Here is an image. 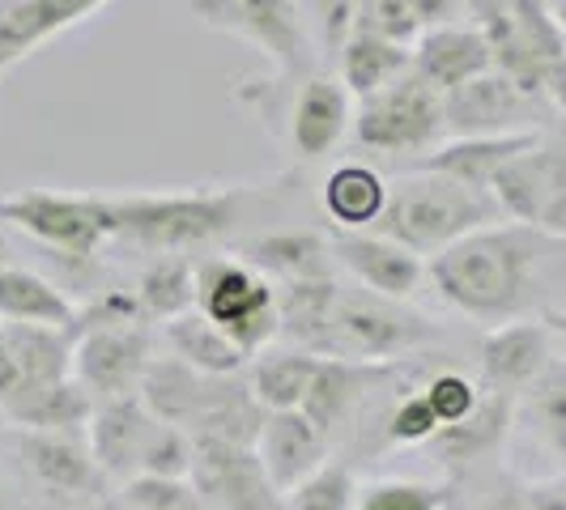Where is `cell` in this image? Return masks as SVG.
<instances>
[{
    "label": "cell",
    "instance_id": "6da1fadb",
    "mask_svg": "<svg viewBox=\"0 0 566 510\" xmlns=\"http://www.w3.org/2000/svg\"><path fill=\"white\" fill-rule=\"evenodd\" d=\"M554 252H566L563 238L524 222H494L452 243L448 252L430 255L426 273L455 311L499 328L524 319V311L533 307L541 268Z\"/></svg>",
    "mask_w": 566,
    "mask_h": 510
},
{
    "label": "cell",
    "instance_id": "7a4b0ae2",
    "mask_svg": "<svg viewBox=\"0 0 566 510\" xmlns=\"http://www.w3.org/2000/svg\"><path fill=\"white\" fill-rule=\"evenodd\" d=\"M494 222H507V217L490 192L464 188L434 170H409L388 183V209L375 230L426 259Z\"/></svg>",
    "mask_w": 566,
    "mask_h": 510
},
{
    "label": "cell",
    "instance_id": "3957f363",
    "mask_svg": "<svg viewBox=\"0 0 566 510\" xmlns=\"http://www.w3.org/2000/svg\"><path fill=\"white\" fill-rule=\"evenodd\" d=\"M112 200L115 238L158 255H184L227 234L239 213V188L119 192Z\"/></svg>",
    "mask_w": 566,
    "mask_h": 510
},
{
    "label": "cell",
    "instance_id": "277c9868",
    "mask_svg": "<svg viewBox=\"0 0 566 510\" xmlns=\"http://www.w3.org/2000/svg\"><path fill=\"white\" fill-rule=\"evenodd\" d=\"M430 340H439V323H430L409 302L384 298L363 285H340L324 358L363 362V366H392L405 353H418Z\"/></svg>",
    "mask_w": 566,
    "mask_h": 510
},
{
    "label": "cell",
    "instance_id": "5b68a950",
    "mask_svg": "<svg viewBox=\"0 0 566 510\" xmlns=\"http://www.w3.org/2000/svg\"><path fill=\"white\" fill-rule=\"evenodd\" d=\"M490 39L494 68L566 115V34L549 0H515L503 18L478 26Z\"/></svg>",
    "mask_w": 566,
    "mask_h": 510
},
{
    "label": "cell",
    "instance_id": "8992f818",
    "mask_svg": "<svg viewBox=\"0 0 566 510\" xmlns=\"http://www.w3.org/2000/svg\"><path fill=\"white\" fill-rule=\"evenodd\" d=\"M197 311L218 323L248 358H260L282 337L277 285L239 255H205L197 264Z\"/></svg>",
    "mask_w": 566,
    "mask_h": 510
},
{
    "label": "cell",
    "instance_id": "52a82bcc",
    "mask_svg": "<svg viewBox=\"0 0 566 510\" xmlns=\"http://www.w3.org/2000/svg\"><path fill=\"white\" fill-rule=\"evenodd\" d=\"M443 132H448L443 94H434L413 73L375 89L370 98H358L354 124H349L354 145L370 149V153H384V158H405V153L426 158L430 149L443 145Z\"/></svg>",
    "mask_w": 566,
    "mask_h": 510
},
{
    "label": "cell",
    "instance_id": "ba28073f",
    "mask_svg": "<svg viewBox=\"0 0 566 510\" xmlns=\"http://www.w3.org/2000/svg\"><path fill=\"white\" fill-rule=\"evenodd\" d=\"M0 222L69 259H90L107 238H115L112 200L98 192L27 188L13 196H0Z\"/></svg>",
    "mask_w": 566,
    "mask_h": 510
},
{
    "label": "cell",
    "instance_id": "9c48e42d",
    "mask_svg": "<svg viewBox=\"0 0 566 510\" xmlns=\"http://www.w3.org/2000/svg\"><path fill=\"white\" fill-rule=\"evenodd\" d=\"M188 13L205 30L252 43L260 56L277 68L282 82L307 73V26L294 0H188Z\"/></svg>",
    "mask_w": 566,
    "mask_h": 510
},
{
    "label": "cell",
    "instance_id": "30bf717a",
    "mask_svg": "<svg viewBox=\"0 0 566 510\" xmlns=\"http://www.w3.org/2000/svg\"><path fill=\"white\" fill-rule=\"evenodd\" d=\"M149 362H154V344H149L145 323L77 319L73 379L94 396V404L115 396H137Z\"/></svg>",
    "mask_w": 566,
    "mask_h": 510
},
{
    "label": "cell",
    "instance_id": "8fae6325",
    "mask_svg": "<svg viewBox=\"0 0 566 510\" xmlns=\"http://www.w3.org/2000/svg\"><path fill=\"white\" fill-rule=\"evenodd\" d=\"M545 115H558L545 98L520 89L507 73L490 68L482 77L464 82L443 94V119L452 137H515V132H541Z\"/></svg>",
    "mask_w": 566,
    "mask_h": 510
},
{
    "label": "cell",
    "instance_id": "7c38bea8",
    "mask_svg": "<svg viewBox=\"0 0 566 510\" xmlns=\"http://www.w3.org/2000/svg\"><path fill=\"white\" fill-rule=\"evenodd\" d=\"M192 443H197V459L188 481L205 510H285V498L269 481L255 447H234L213 438H192Z\"/></svg>",
    "mask_w": 566,
    "mask_h": 510
},
{
    "label": "cell",
    "instance_id": "4fadbf2b",
    "mask_svg": "<svg viewBox=\"0 0 566 510\" xmlns=\"http://www.w3.org/2000/svg\"><path fill=\"white\" fill-rule=\"evenodd\" d=\"M333 259L354 277V285L375 289L384 298L409 302L426 277V259L400 247L379 230H333Z\"/></svg>",
    "mask_w": 566,
    "mask_h": 510
},
{
    "label": "cell",
    "instance_id": "5bb4252c",
    "mask_svg": "<svg viewBox=\"0 0 566 510\" xmlns=\"http://www.w3.org/2000/svg\"><path fill=\"white\" fill-rule=\"evenodd\" d=\"M354 124V98L337 77L312 73L307 82L298 85L290 115H285V145L298 162H319L328 158L345 132Z\"/></svg>",
    "mask_w": 566,
    "mask_h": 510
},
{
    "label": "cell",
    "instance_id": "9a60e30c",
    "mask_svg": "<svg viewBox=\"0 0 566 510\" xmlns=\"http://www.w3.org/2000/svg\"><path fill=\"white\" fill-rule=\"evenodd\" d=\"M554 362V337L545 319H511L490 328L482 340V387L499 396H520L537 383Z\"/></svg>",
    "mask_w": 566,
    "mask_h": 510
},
{
    "label": "cell",
    "instance_id": "2e32d148",
    "mask_svg": "<svg viewBox=\"0 0 566 510\" xmlns=\"http://www.w3.org/2000/svg\"><path fill=\"white\" fill-rule=\"evenodd\" d=\"M494 68V52H490V39L482 30L464 26V22H452V26H430L418 34L413 43V64L409 73L422 77L434 94H452L464 82L482 77Z\"/></svg>",
    "mask_w": 566,
    "mask_h": 510
},
{
    "label": "cell",
    "instance_id": "e0dca14e",
    "mask_svg": "<svg viewBox=\"0 0 566 510\" xmlns=\"http://www.w3.org/2000/svg\"><path fill=\"white\" fill-rule=\"evenodd\" d=\"M18 455L27 472L52 493H98L103 472L94 464V451L85 434H60V429H18Z\"/></svg>",
    "mask_w": 566,
    "mask_h": 510
},
{
    "label": "cell",
    "instance_id": "ac0fdd59",
    "mask_svg": "<svg viewBox=\"0 0 566 510\" xmlns=\"http://www.w3.org/2000/svg\"><path fill=\"white\" fill-rule=\"evenodd\" d=\"M158 425V417L142 404V396H115L94 404V417L85 425V443L94 451V464L103 477H137L145 438Z\"/></svg>",
    "mask_w": 566,
    "mask_h": 510
},
{
    "label": "cell",
    "instance_id": "d6986e66",
    "mask_svg": "<svg viewBox=\"0 0 566 510\" xmlns=\"http://www.w3.org/2000/svg\"><path fill=\"white\" fill-rule=\"evenodd\" d=\"M255 455H260L269 481L277 485V493L285 498L290 489L307 481L315 468L328 464V438L298 408L269 413V422L260 429V443H255Z\"/></svg>",
    "mask_w": 566,
    "mask_h": 510
},
{
    "label": "cell",
    "instance_id": "ffe728a7",
    "mask_svg": "<svg viewBox=\"0 0 566 510\" xmlns=\"http://www.w3.org/2000/svg\"><path fill=\"white\" fill-rule=\"evenodd\" d=\"M541 141V132H515V137H452L439 149H430L418 170H434V174H448L464 188H478V192H490L494 196V183L499 174L520 158L528 153L533 145Z\"/></svg>",
    "mask_w": 566,
    "mask_h": 510
},
{
    "label": "cell",
    "instance_id": "44dd1931",
    "mask_svg": "<svg viewBox=\"0 0 566 510\" xmlns=\"http://www.w3.org/2000/svg\"><path fill=\"white\" fill-rule=\"evenodd\" d=\"M239 259L252 264L255 273H264L269 281H277V285L337 277L333 243H324V238L312 234V230H277V234H260V238H252V243H243Z\"/></svg>",
    "mask_w": 566,
    "mask_h": 510
},
{
    "label": "cell",
    "instance_id": "7402d4cb",
    "mask_svg": "<svg viewBox=\"0 0 566 510\" xmlns=\"http://www.w3.org/2000/svg\"><path fill=\"white\" fill-rule=\"evenodd\" d=\"M388 374V366H363V362H340V358H319V370L312 379V392L303 400V417L333 443L337 429L349 425V417L358 413V404L367 396V387Z\"/></svg>",
    "mask_w": 566,
    "mask_h": 510
},
{
    "label": "cell",
    "instance_id": "603a6c76",
    "mask_svg": "<svg viewBox=\"0 0 566 510\" xmlns=\"http://www.w3.org/2000/svg\"><path fill=\"white\" fill-rule=\"evenodd\" d=\"M269 422V408L255 400L252 383L243 374L213 379L209 396L200 404V417L192 425V438H213V443H234V447H255L260 429Z\"/></svg>",
    "mask_w": 566,
    "mask_h": 510
},
{
    "label": "cell",
    "instance_id": "cb8c5ba5",
    "mask_svg": "<svg viewBox=\"0 0 566 510\" xmlns=\"http://www.w3.org/2000/svg\"><path fill=\"white\" fill-rule=\"evenodd\" d=\"M0 413L18 429H60V434H85L94 417V396L77 379H64L52 387H27L0 400Z\"/></svg>",
    "mask_w": 566,
    "mask_h": 510
},
{
    "label": "cell",
    "instance_id": "d4e9b609",
    "mask_svg": "<svg viewBox=\"0 0 566 510\" xmlns=\"http://www.w3.org/2000/svg\"><path fill=\"white\" fill-rule=\"evenodd\" d=\"M319 200L333 230H375L388 209V179L367 162H340L324 179Z\"/></svg>",
    "mask_w": 566,
    "mask_h": 510
},
{
    "label": "cell",
    "instance_id": "484cf974",
    "mask_svg": "<svg viewBox=\"0 0 566 510\" xmlns=\"http://www.w3.org/2000/svg\"><path fill=\"white\" fill-rule=\"evenodd\" d=\"M209 383H213V374H200V370H192L179 358H154L149 370H145L142 387H137V396L163 425H179V429L192 434L200 404L209 396Z\"/></svg>",
    "mask_w": 566,
    "mask_h": 510
},
{
    "label": "cell",
    "instance_id": "4316f807",
    "mask_svg": "<svg viewBox=\"0 0 566 510\" xmlns=\"http://www.w3.org/2000/svg\"><path fill=\"white\" fill-rule=\"evenodd\" d=\"M13 362H18V387H52L73 379V349H77V328H39V323H4Z\"/></svg>",
    "mask_w": 566,
    "mask_h": 510
},
{
    "label": "cell",
    "instance_id": "83f0119b",
    "mask_svg": "<svg viewBox=\"0 0 566 510\" xmlns=\"http://www.w3.org/2000/svg\"><path fill=\"white\" fill-rule=\"evenodd\" d=\"M82 311L64 298V289L30 273L0 264V323H39V328H77Z\"/></svg>",
    "mask_w": 566,
    "mask_h": 510
},
{
    "label": "cell",
    "instance_id": "f1b7e54d",
    "mask_svg": "<svg viewBox=\"0 0 566 510\" xmlns=\"http://www.w3.org/2000/svg\"><path fill=\"white\" fill-rule=\"evenodd\" d=\"M511 396H499V392H485L482 404L455 425H443L426 447L439 455L443 464H478V459H490V455L503 447L511 429Z\"/></svg>",
    "mask_w": 566,
    "mask_h": 510
},
{
    "label": "cell",
    "instance_id": "f546056e",
    "mask_svg": "<svg viewBox=\"0 0 566 510\" xmlns=\"http://www.w3.org/2000/svg\"><path fill=\"white\" fill-rule=\"evenodd\" d=\"M337 277H315V281L277 285V311H282V337L294 349H307L315 358H324V340L337 307Z\"/></svg>",
    "mask_w": 566,
    "mask_h": 510
},
{
    "label": "cell",
    "instance_id": "4dcf8cb0",
    "mask_svg": "<svg viewBox=\"0 0 566 510\" xmlns=\"http://www.w3.org/2000/svg\"><path fill=\"white\" fill-rule=\"evenodd\" d=\"M409 64H413V47L354 30L349 43L340 47V56H337V82L345 85L349 98L358 103V98H370L375 89H384V85H392L397 77H405Z\"/></svg>",
    "mask_w": 566,
    "mask_h": 510
},
{
    "label": "cell",
    "instance_id": "1f68e13d",
    "mask_svg": "<svg viewBox=\"0 0 566 510\" xmlns=\"http://www.w3.org/2000/svg\"><path fill=\"white\" fill-rule=\"evenodd\" d=\"M167 344H170V358L188 362L200 374H213V379H230V374H243L248 370V353L218 323H209L200 311L170 319Z\"/></svg>",
    "mask_w": 566,
    "mask_h": 510
},
{
    "label": "cell",
    "instance_id": "d6a6232c",
    "mask_svg": "<svg viewBox=\"0 0 566 510\" xmlns=\"http://www.w3.org/2000/svg\"><path fill=\"white\" fill-rule=\"evenodd\" d=\"M319 370V358L307 349H264L252 366V392L255 400L269 408V413H290V408H303V400L312 392V379Z\"/></svg>",
    "mask_w": 566,
    "mask_h": 510
},
{
    "label": "cell",
    "instance_id": "836d02e7",
    "mask_svg": "<svg viewBox=\"0 0 566 510\" xmlns=\"http://www.w3.org/2000/svg\"><path fill=\"white\" fill-rule=\"evenodd\" d=\"M137 302L145 319H179V315L197 311V264L184 255H158L142 277H137Z\"/></svg>",
    "mask_w": 566,
    "mask_h": 510
},
{
    "label": "cell",
    "instance_id": "e575fe53",
    "mask_svg": "<svg viewBox=\"0 0 566 510\" xmlns=\"http://www.w3.org/2000/svg\"><path fill=\"white\" fill-rule=\"evenodd\" d=\"M192 459H197V443L188 429L179 425H154L145 438L137 477H158V481H188L192 477Z\"/></svg>",
    "mask_w": 566,
    "mask_h": 510
},
{
    "label": "cell",
    "instance_id": "d590c367",
    "mask_svg": "<svg viewBox=\"0 0 566 510\" xmlns=\"http://www.w3.org/2000/svg\"><path fill=\"white\" fill-rule=\"evenodd\" d=\"M354 507H358V481H354L349 464H337V459H328L298 489L285 493V510H354Z\"/></svg>",
    "mask_w": 566,
    "mask_h": 510
},
{
    "label": "cell",
    "instance_id": "8d00e7d4",
    "mask_svg": "<svg viewBox=\"0 0 566 510\" xmlns=\"http://www.w3.org/2000/svg\"><path fill=\"white\" fill-rule=\"evenodd\" d=\"M528 413L537 422L541 438L549 443V451H558L566 464V362H549V370L528 387Z\"/></svg>",
    "mask_w": 566,
    "mask_h": 510
},
{
    "label": "cell",
    "instance_id": "74e56055",
    "mask_svg": "<svg viewBox=\"0 0 566 510\" xmlns=\"http://www.w3.org/2000/svg\"><path fill=\"white\" fill-rule=\"evenodd\" d=\"M452 489L426 481H375L358 489L354 510H448Z\"/></svg>",
    "mask_w": 566,
    "mask_h": 510
},
{
    "label": "cell",
    "instance_id": "f35d334b",
    "mask_svg": "<svg viewBox=\"0 0 566 510\" xmlns=\"http://www.w3.org/2000/svg\"><path fill=\"white\" fill-rule=\"evenodd\" d=\"M354 30L413 47L418 34H422V22H418V13H413L409 0H358V22H354Z\"/></svg>",
    "mask_w": 566,
    "mask_h": 510
},
{
    "label": "cell",
    "instance_id": "ab89813d",
    "mask_svg": "<svg viewBox=\"0 0 566 510\" xmlns=\"http://www.w3.org/2000/svg\"><path fill=\"white\" fill-rule=\"evenodd\" d=\"M422 396L430 400V408H434L439 425H455L482 404L485 387L482 383H473L469 374H460V370H439V374L422 387Z\"/></svg>",
    "mask_w": 566,
    "mask_h": 510
},
{
    "label": "cell",
    "instance_id": "60d3db41",
    "mask_svg": "<svg viewBox=\"0 0 566 510\" xmlns=\"http://www.w3.org/2000/svg\"><path fill=\"white\" fill-rule=\"evenodd\" d=\"M439 429H443V425L434 417L430 400H426L422 392H409V396H400L397 404H392V413H388V422H384V438L397 443V447H426Z\"/></svg>",
    "mask_w": 566,
    "mask_h": 510
},
{
    "label": "cell",
    "instance_id": "b9f144b4",
    "mask_svg": "<svg viewBox=\"0 0 566 510\" xmlns=\"http://www.w3.org/2000/svg\"><path fill=\"white\" fill-rule=\"evenodd\" d=\"M107 4H112V0H27L34 34H39L43 43L64 34V30L90 22V18H94L98 9H107Z\"/></svg>",
    "mask_w": 566,
    "mask_h": 510
},
{
    "label": "cell",
    "instance_id": "7bdbcfd3",
    "mask_svg": "<svg viewBox=\"0 0 566 510\" xmlns=\"http://www.w3.org/2000/svg\"><path fill=\"white\" fill-rule=\"evenodd\" d=\"M315 22H319V47H324V60L337 64L340 47L349 43L354 22H358V0H315Z\"/></svg>",
    "mask_w": 566,
    "mask_h": 510
},
{
    "label": "cell",
    "instance_id": "ee69618b",
    "mask_svg": "<svg viewBox=\"0 0 566 510\" xmlns=\"http://www.w3.org/2000/svg\"><path fill=\"white\" fill-rule=\"evenodd\" d=\"M448 510H528V485H515L511 477H499L494 485H485L473 502H464V507L448 502Z\"/></svg>",
    "mask_w": 566,
    "mask_h": 510
},
{
    "label": "cell",
    "instance_id": "f6af8a7d",
    "mask_svg": "<svg viewBox=\"0 0 566 510\" xmlns=\"http://www.w3.org/2000/svg\"><path fill=\"white\" fill-rule=\"evenodd\" d=\"M409 4H413V13H418L422 30L452 26V22L464 18V0H409Z\"/></svg>",
    "mask_w": 566,
    "mask_h": 510
},
{
    "label": "cell",
    "instance_id": "bcb514c9",
    "mask_svg": "<svg viewBox=\"0 0 566 510\" xmlns=\"http://www.w3.org/2000/svg\"><path fill=\"white\" fill-rule=\"evenodd\" d=\"M528 510H566V481L528 485Z\"/></svg>",
    "mask_w": 566,
    "mask_h": 510
},
{
    "label": "cell",
    "instance_id": "7dc6e473",
    "mask_svg": "<svg viewBox=\"0 0 566 510\" xmlns=\"http://www.w3.org/2000/svg\"><path fill=\"white\" fill-rule=\"evenodd\" d=\"M18 387V362H13V344H9V332L0 323V400Z\"/></svg>",
    "mask_w": 566,
    "mask_h": 510
},
{
    "label": "cell",
    "instance_id": "c3c4849f",
    "mask_svg": "<svg viewBox=\"0 0 566 510\" xmlns=\"http://www.w3.org/2000/svg\"><path fill=\"white\" fill-rule=\"evenodd\" d=\"M515 0H464V13L473 18V26H490L494 18H503Z\"/></svg>",
    "mask_w": 566,
    "mask_h": 510
},
{
    "label": "cell",
    "instance_id": "681fc988",
    "mask_svg": "<svg viewBox=\"0 0 566 510\" xmlns=\"http://www.w3.org/2000/svg\"><path fill=\"white\" fill-rule=\"evenodd\" d=\"M545 328H549V337H558L566 344V311H545Z\"/></svg>",
    "mask_w": 566,
    "mask_h": 510
},
{
    "label": "cell",
    "instance_id": "f907efd6",
    "mask_svg": "<svg viewBox=\"0 0 566 510\" xmlns=\"http://www.w3.org/2000/svg\"><path fill=\"white\" fill-rule=\"evenodd\" d=\"M549 13H554V22H558L566 34V0H549Z\"/></svg>",
    "mask_w": 566,
    "mask_h": 510
},
{
    "label": "cell",
    "instance_id": "816d5d0a",
    "mask_svg": "<svg viewBox=\"0 0 566 510\" xmlns=\"http://www.w3.org/2000/svg\"><path fill=\"white\" fill-rule=\"evenodd\" d=\"M9 252V238H4V222H0V255Z\"/></svg>",
    "mask_w": 566,
    "mask_h": 510
},
{
    "label": "cell",
    "instance_id": "f5cc1de1",
    "mask_svg": "<svg viewBox=\"0 0 566 510\" xmlns=\"http://www.w3.org/2000/svg\"><path fill=\"white\" fill-rule=\"evenodd\" d=\"M0 510H4V502H0Z\"/></svg>",
    "mask_w": 566,
    "mask_h": 510
}]
</instances>
